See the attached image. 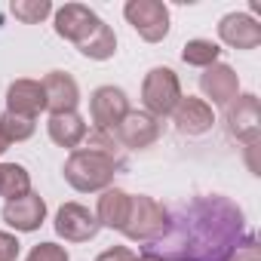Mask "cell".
<instances>
[{
    "label": "cell",
    "instance_id": "6da1fadb",
    "mask_svg": "<svg viewBox=\"0 0 261 261\" xmlns=\"http://www.w3.org/2000/svg\"><path fill=\"white\" fill-rule=\"evenodd\" d=\"M175 233H166V258L172 261H227L243 240V209L227 197H200L175 218ZM160 240V243H163Z\"/></svg>",
    "mask_w": 261,
    "mask_h": 261
},
{
    "label": "cell",
    "instance_id": "7a4b0ae2",
    "mask_svg": "<svg viewBox=\"0 0 261 261\" xmlns=\"http://www.w3.org/2000/svg\"><path fill=\"white\" fill-rule=\"evenodd\" d=\"M89 145L71 151V157L65 160V181L80 191V194H95V191H108L117 169L123 166V160L114 154V136L105 133H92L86 136Z\"/></svg>",
    "mask_w": 261,
    "mask_h": 261
},
{
    "label": "cell",
    "instance_id": "3957f363",
    "mask_svg": "<svg viewBox=\"0 0 261 261\" xmlns=\"http://www.w3.org/2000/svg\"><path fill=\"white\" fill-rule=\"evenodd\" d=\"M172 227V215L169 209H163V203H157L148 194L133 197L129 206V218L123 224V237L133 243H160Z\"/></svg>",
    "mask_w": 261,
    "mask_h": 261
},
{
    "label": "cell",
    "instance_id": "277c9868",
    "mask_svg": "<svg viewBox=\"0 0 261 261\" xmlns=\"http://www.w3.org/2000/svg\"><path fill=\"white\" fill-rule=\"evenodd\" d=\"M181 101V80L172 68H151L142 80V105L151 117H166Z\"/></svg>",
    "mask_w": 261,
    "mask_h": 261
},
{
    "label": "cell",
    "instance_id": "5b68a950",
    "mask_svg": "<svg viewBox=\"0 0 261 261\" xmlns=\"http://www.w3.org/2000/svg\"><path fill=\"white\" fill-rule=\"evenodd\" d=\"M123 16L148 43H160L169 34V7L160 0H129L123 7Z\"/></svg>",
    "mask_w": 261,
    "mask_h": 261
},
{
    "label": "cell",
    "instance_id": "8992f818",
    "mask_svg": "<svg viewBox=\"0 0 261 261\" xmlns=\"http://www.w3.org/2000/svg\"><path fill=\"white\" fill-rule=\"evenodd\" d=\"M133 111L129 98L120 86H98L89 95V117H92V133L114 136V129L123 123V117Z\"/></svg>",
    "mask_w": 261,
    "mask_h": 261
},
{
    "label": "cell",
    "instance_id": "52a82bcc",
    "mask_svg": "<svg viewBox=\"0 0 261 261\" xmlns=\"http://www.w3.org/2000/svg\"><path fill=\"white\" fill-rule=\"evenodd\" d=\"M227 133L240 142L258 145L261 139V108H258V95L255 92H243L227 105Z\"/></svg>",
    "mask_w": 261,
    "mask_h": 261
},
{
    "label": "cell",
    "instance_id": "ba28073f",
    "mask_svg": "<svg viewBox=\"0 0 261 261\" xmlns=\"http://www.w3.org/2000/svg\"><path fill=\"white\" fill-rule=\"evenodd\" d=\"M56 13V34L62 37V40H68V43H74V46H80V43H86L92 34H95V28L101 25V19L95 16V10H89V7H83V4H65V7H59V10H53Z\"/></svg>",
    "mask_w": 261,
    "mask_h": 261
},
{
    "label": "cell",
    "instance_id": "9c48e42d",
    "mask_svg": "<svg viewBox=\"0 0 261 261\" xmlns=\"http://www.w3.org/2000/svg\"><path fill=\"white\" fill-rule=\"evenodd\" d=\"M53 227H56V233H59L65 243H89V240H95V233L101 230L95 212H89V209L80 206V203H65V206H59Z\"/></svg>",
    "mask_w": 261,
    "mask_h": 261
},
{
    "label": "cell",
    "instance_id": "30bf717a",
    "mask_svg": "<svg viewBox=\"0 0 261 261\" xmlns=\"http://www.w3.org/2000/svg\"><path fill=\"white\" fill-rule=\"evenodd\" d=\"M160 120L151 117L148 111H129L123 123L114 129V142H120L129 151H145L160 139Z\"/></svg>",
    "mask_w": 261,
    "mask_h": 261
},
{
    "label": "cell",
    "instance_id": "8fae6325",
    "mask_svg": "<svg viewBox=\"0 0 261 261\" xmlns=\"http://www.w3.org/2000/svg\"><path fill=\"white\" fill-rule=\"evenodd\" d=\"M200 92H203L212 105L227 108V105L240 95V77H237V71H233L230 65L215 62V65H209V68H203V74H200Z\"/></svg>",
    "mask_w": 261,
    "mask_h": 261
},
{
    "label": "cell",
    "instance_id": "7c38bea8",
    "mask_svg": "<svg viewBox=\"0 0 261 261\" xmlns=\"http://www.w3.org/2000/svg\"><path fill=\"white\" fill-rule=\"evenodd\" d=\"M172 123L181 136H203L215 126V114H212V105L206 98L181 95V101L172 111Z\"/></svg>",
    "mask_w": 261,
    "mask_h": 261
},
{
    "label": "cell",
    "instance_id": "4fadbf2b",
    "mask_svg": "<svg viewBox=\"0 0 261 261\" xmlns=\"http://www.w3.org/2000/svg\"><path fill=\"white\" fill-rule=\"evenodd\" d=\"M4 221L13 230L34 233L46 221V200L40 194H34V191L19 197V200H10V203H4Z\"/></svg>",
    "mask_w": 261,
    "mask_h": 261
},
{
    "label": "cell",
    "instance_id": "5bb4252c",
    "mask_svg": "<svg viewBox=\"0 0 261 261\" xmlns=\"http://www.w3.org/2000/svg\"><path fill=\"white\" fill-rule=\"evenodd\" d=\"M43 95H46V111L49 114H71L80 105V86L71 74L65 71H49L43 80Z\"/></svg>",
    "mask_w": 261,
    "mask_h": 261
},
{
    "label": "cell",
    "instance_id": "9a60e30c",
    "mask_svg": "<svg viewBox=\"0 0 261 261\" xmlns=\"http://www.w3.org/2000/svg\"><path fill=\"white\" fill-rule=\"evenodd\" d=\"M218 37L230 49H255L261 43V25L249 13H227L218 22Z\"/></svg>",
    "mask_w": 261,
    "mask_h": 261
},
{
    "label": "cell",
    "instance_id": "2e32d148",
    "mask_svg": "<svg viewBox=\"0 0 261 261\" xmlns=\"http://www.w3.org/2000/svg\"><path fill=\"white\" fill-rule=\"evenodd\" d=\"M7 111L28 117V120H37V114L46 111V95H43L40 80H28V77L13 80L7 89Z\"/></svg>",
    "mask_w": 261,
    "mask_h": 261
},
{
    "label": "cell",
    "instance_id": "e0dca14e",
    "mask_svg": "<svg viewBox=\"0 0 261 261\" xmlns=\"http://www.w3.org/2000/svg\"><path fill=\"white\" fill-rule=\"evenodd\" d=\"M46 133H49V139H53L59 148L77 151V148L86 142V136H89V126H86V120H83L77 111H71V114H49Z\"/></svg>",
    "mask_w": 261,
    "mask_h": 261
},
{
    "label": "cell",
    "instance_id": "ac0fdd59",
    "mask_svg": "<svg viewBox=\"0 0 261 261\" xmlns=\"http://www.w3.org/2000/svg\"><path fill=\"white\" fill-rule=\"evenodd\" d=\"M129 206H133V194H126L120 188H108L101 191L98 197V206H95V218L101 227H111V230H123L126 218H129Z\"/></svg>",
    "mask_w": 261,
    "mask_h": 261
},
{
    "label": "cell",
    "instance_id": "d6986e66",
    "mask_svg": "<svg viewBox=\"0 0 261 261\" xmlns=\"http://www.w3.org/2000/svg\"><path fill=\"white\" fill-rule=\"evenodd\" d=\"M31 194V175L22 163H0V197L7 203Z\"/></svg>",
    "mask_w": 261,
    "mask_h": 261
},
{
    "label": "cell",
    "instance_id": "ffe728a7",
    "mask_svg": "<svg viewBox=\"0 0 261 261\" xmlns=\"http://www.w3.org/2000/svg\"><path fill=\"white\" fill-rule=\"evenodd\" d=\"M86 59H92V62H108V59H114V53H117V34L111 31V25H98L95 28V34L86 40V43H80L77 46Z\"/></svg>",
    "mask_w": 261,
    "mask_h": 261
},
{
    "label": "cell",
    "instance_id": "44dd1931",
    "mask_svg": "<svg viewBox=\"0 0 261 261\" xmlns=\"http://www.w3.org/2000/svg\"><path fill=\"white\" fill-rule=\"evenodd\" d=\"M218 56H221V46L212 43V40H203V37L188 40L181 46V62L191 65V68H209V65L218 62Z\"/></svg>",
    "mask_w": 261,
    "mask_h": 261
},
{
    "label": "cell",
    "instance_id": "7402d4cb",
    "mask_svg": "<svg viewBox=\"0 0 261 261\" xmlns=\"http://www.w3.org/2000/svg\"><path fill=\"white\" fill-rule=\"evenodd\" d=\"M10 13L19 22H25V25H40L53 13V4H49V0H13Z\"/></svg>",
    "mask_w": 261,
    "mask_h": 261
},
{
    "label": "cell",
    "instance_id": "603a6c76",
    "mask_svg": "<svg viewBox=\"0 0 261 261\" xmlns=\"http://www.w3.org/2000/svg\"><path fill=\"white\" fill-rule=\"evenodd\" d=\"M0 126H4V133L10 142H28L37 129V120H28V117H19V114H0Z\"/></svg>",
    "mask_w": 261,
    "mask_h": 261
},
{
    "label": "cell",
    "instance_id": "cb8c5ba5",
    "mask_svg": "<svg viewBox=\"0 0 261 261\" xmlns=\"http://www.w3.org/2000/svg\"><path fill=\"white\" fill-rule=\"evenodd\" d=\"M25 261H71V258H68V249L59 243H37Z\"/></svg>",
    "mask_w": 261,
    "mask_h": 261
},
{
    "label": "cell",
    "instance_id": "d4e9b609",
    "mask_svg": "<svg viewBox=\"0 0 261 261\" xmlns=\"http://www.w3.org/2000/svg\"><path fill=\"white\" fill-rule=\"evenodd\" d=\"M227 261H258V237H255V233H246V237L233 246V252H230Z\"/></svg>",
    "mask_w": 261,
    "mask_h": 261
},
{
    "label": "cell",
    "instance_id": "484cf974",
    "mask_svg": "<svg viewBox=\"0 0 261 261\" xmlns=\"http://www.w3.org/2000/svg\"><path fill=\"white\" fill-rule=\"evenodd\" d=\"M19 252H22V243H19L13 233L0 230V261H16Z\"/></svg>",
    "mask_w": 261,
    "mask_h": 261
},
{
    "label": "cell",
    "instance_id": "4316f807",
    "mask_svg": "<svg viewBox=\"0 0 261 261\" xmlns=\"http://www.w3.org/2000/svg\"><path fill=\"white\" fill-rule=\"evenodd\" d=\"M136 255H133V249H126V246H111V249H105L95 261H133Z\"/></svg>",
    "mask_w": 261,
    "mask_h": 261
},
{
    "label": "cell",
    "instance_id": "83f0119b",
    "mask_svg": "<svg viewBox=\"0 0 261 261\" xmlns=\"http://www.w3.org/2000/svg\"><path fill=\"white\" fill-rule=\"evenodd\" d=\"M133 261H166L160 252H142V255H136Z\"/></svg>",
    "mask_w": 261,
    "mask_h": 261
},
{
    "label": "cell",
    "instance_id": "f1b7e54d",
    "mask_svg": "<svg viewBox=\"0 0 261 261\" xmlns=\"http://www.w3.org/2000/svg\"><path fill=\"white\" fill-rule=\"evenodd\" d=\"M10 145H13V142L7 139V133H4V126H0V157H4V154L10 151Z\"/></svg>",
    "mask_w": 261,
    "mask_h": 261
}]
</instances>
